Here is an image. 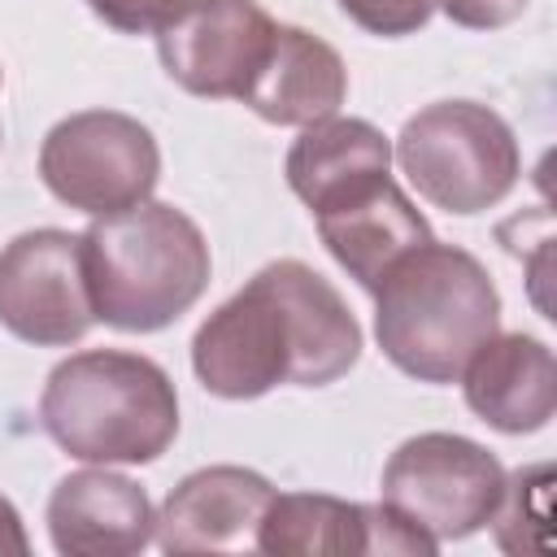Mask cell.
Segmentation results:
<instances>
[{"mask_svg":"<svg viewBox=\"0 0 557 557\" xmlns=\"http://www.w3.org/2000/svg\"><path fill=\"white\" fill-rule=\"evenodd\" d=\"M96 322L83 235L39 226L0 248V326L35 348L78 344Z\"/></svg>","mask_w":557,"mask_h":557,"instance_id":"8","label":"cell"},{"mask_svg":"<svg viewBox=\"0 0 557 557\" xmlns=\"http://www.w3.org/2000/svg\"><path fill=\"white\" fill-rule=\"evenodd\" d=\"M39 174L61 205L104 218L152 196L161 178V148L139 117L83 109L44 135Z\"/></svg>","mask_w":557,"mask_h":557,"instance_id":"7","label":"cell"},{"mask_svg":"<svg viewBox=\"0 0 557 557\" xmlns=\"http://www.w3.org/2000/svg\"><path fill=\"white\" fill-rule=\"evenodd\" d=\"M26 553H30V540H26L22 513L13 509L9 496H0V557H26Z\"/></svg>","mask_w":557,"mask_h":557,"instance_id":"20","label":"cell"},{"mask_svg":"<svg viewBox=\"0 0 557 557\" xmlns=\"http://www.w3.org/2000/svg\"><path fill=\"white\" fill-rule=\"evenodd\" d=\"M344 96L348 70L339 52L305 26H278L274 48L239 104H248L261 122L274 126H313L322 117H335Z\"/></svg>","mask_w":557,"mask_h":557,"instance_id":"16","label":"cell"},{"mask_svg":"<svg viewBox=\"0 0 557 557\" xmlns=\"http://www.w3.org/2000/svg\"><path fill=\"white\" fill-rule=\"evenodd\" d=\"M318 235L326 244V252L366 287L374 292L379 278L418 244L435 239L426 218L413 209V200L392 183H374L357 196H348L344 205L313 213Z\"/></svg>","mask_w":557,"mask_h":557,"instance_id":"15","label":"cell"},{"mask_svg":"<svg viewBox=\"0 0 557 557\" xmlns=\"http://www.w3.org/2000/svg\"><path fill=\"white\" fill-rule=\"evenodd\" d=\"M396 161L426 205L457 218L500 205L522 174L509 122L479 100L418 109L396 135Z\"/></svg>","mask_w":557,"mask_h":557,"instance_id":"5","label":"cell"},{"mask_svg":"<svg viewBox=\"0 0 557 557\" xmlns=\"http://www.w3.org/2000/svg\"><path fill=\"white\" fill-rule=\"evenodd\" d=\"M435 9H444V17L466 30H496L518 22L527 0H435Z\"/></svg>","mask_w":557,"mask_h":557,"instance_id":"19","label":"cell"},{"mask_svg":"<svg viewBox=\"0 0 557 557\" xmlns=\"http://www.w3.org/2000/svg\"><path fill=\"white\" fill-rule=\"evenodd\" d=\"M48 535L65 557H131L157 535L152 500L113 470H74L48 496Z\"/></svg>","mask_w":557,"mask_h":557,"instance_id":"12","label":"cell"},{"mask_svg":"<svg viewBox=\"0 0 557 557\" xmlns=\"http://www.w3.org/2000/svg\"><path fill=\"white\" fill-rule=\"evenodd\" d=\"M274 500V483L244 466L191 470L157 513V544L165 553H235L252 548L257 522Z\"/></svg>","mask_w":557,"mask_h":557,"instance_id":"11","label":"cell"},{"mask_svg":"<svg viewBox=\"0 0 557 557\" xmlns=\"http://www.w3.org/2000/svg\"><path fill=\"white\" fill-rule=\"evenodd\" d=\"M361 357L344 296L305 261L261 265L191 335V370L222 400H257L278 383L326 387Z\"/></svg>","mask_w":557,"mask_h":557,"instance_id":"1","label":"cell"},{"mask_svg":"<svg viewBox=\"0 0 557 557\" xmlns=\"http://www.w3.org/2000/svg\"><path fill=\"white\" fill-rule=\"evenodd\" d=\"M466 405L505 435H531L548 426L557 409V366L553 348L535 335H492L474 348L461 370Z\"/></svg>","mask_w":557,"mask_h":557,"instance_id":"13","label":"cell"},{"mask_svg":"<svg viewBox=\"0 0 557 557\" xmlns=\"http://www.w3.org/2000/svg\"><path fill=\"white\" fill-rule=\"evenodd\" d=\"M379 487L383 509L444 544L466 540L492 522L505 496V466L466 435L422 431L387 457Z\"/></svg>","mask_w":557,"mask_h":557,"instance_id":"6","label":"cell"},{"mask_svg":"<svg viewBox=\"0 0 557 557\" xmlns=\"http://www.w3.org/2000/svg\"><path fill=\"white\" fill-rule=\"evenodd\" d=\"M370 296L383 357L418 383H457L500 326V296L483 261L440 239L409 248Z\"/></svg>","mask_w":557,"mask_h":557,"instance_id":"2","label":"cell"},{"mask_svg":"<svg viewBox=\"0 0 557 557\" xmlns=\"http://www.w3.org/2000/svg\"><path fill=\"white\" fill-rule=\"evenodd\" d=\"M39 422L48 440L78 461L144 466L178 435V392L152 357L87 348L52 366Z\"/></svg>","mask_w":557,"mask_h":557,"instance_id":"4","label":"cell"},{"mask_svg":"<svg viewBox=\"0 0 557 557\" xmlns=\"http://www.w3.org/2000/svg\"><path fill=\"white\" fill-rule=\"evenodd\" d=\"M252 548L270 557H357V553H422L440 544L383 505H357L326 492H274L257 522Z\"/></svg>","mask_w":557,"mask_h":557,"instance_id":"10","label":"cell"},{"mask_svg":"<svg viewBox=\"0 0 557 557\" xmlns=\"http://www.w3.org/2000/svg\"><path fill=\"white\" fill-rule=\"evenodd\" d=\"M200 0H87V9L122 35H161Z\"/></svg>","mask_w":557,"mask_h":557,"instance_id":"17","label":"cell"},{"mask_svg":"<svg viewBox=\"0 0 557 557\" xmlns=\"http://www.w3.org/2000/svg\"><path fill=\"white\" fill-rule=\"evenodd\" d=\"M278 22L257 0H200L157 35L165 74L209 100H244L274 48Z\"/></svg>","mask_w":557,"mask_h":557,"instance_id":"9","label":"cell"},{"mask_svg":"<svg viewBox=\"0 0 557 557\" xmlns=\"http://www.w3.org/2000/svg\"><path fill=\"white\" fill-rule=\"evenodd\" d=\"M339 9L361 30L383 35V39H400V35H413L431 22L435 0H339Z\"/></svg>","mask_w":557,"mask_h":557,"instance_id":"18","label":"cell"},{"mask_svg":"<svg viewBox=\"0 0 557 557\" xmlns=\"http://www.w3.org/2000/svg\"><path fill=\"white\" fill-rule=\"evenodd\" d=\"M283 174L309 213H326L348 196L392 178V144L366 117H322L287 148Z\"/></svg>","mask_w":557,"mask_h":557,"instance_id":"14","label":"cell"},{"mask_svg":"<svg viewBox=\"0 0 557 557\" xmlns=\"http://www.w3.org/2000/svg\"><path fill=\"white\" fill-rule=\"evenodd\" d=\"M83 270L96 322L148 335L178 322L205 296L213 261L183 209L139 200L83 231Z\"/></svg>","mask_w":557,"mask_h":557,"instance_id":"3","label":"cell"}]
</instances>
